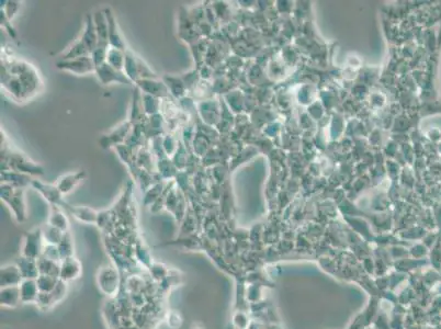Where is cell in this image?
I'll return each mask as SVG.
<instances>
[{"label":"cell","instance_id":"obj_1","mask_svg":"<svg viewBox=\"0 0 441 329\" xmlns=\"http://www.w3.org/2000/svg\"><path fill=\"white\" fill-rule=\"evenodd\" d=\"M98 285L108 296L117 294L121 287V277L118 269L115 267L101 268L98 273Z\"/></svg>","mask_w":441,"mask_h":329},{"label":"cell","instance_id":"obj_2","mask_svg":"<svg viewBox=\"0 0 441 329\" xmlns=\"http://www.w3.org/2000/svg\"><path fill=\"white\" fill-rule=\"evenodd\" d=\"M43 238H44L43 232L38 228L27 233L23 240V245H22L21 256L31 258V259H35V260H37L38 258H41L44 247H45V245L43 244Z\"/></svg>","mask_w":441,"mask_h":329},{"label":"cell","instance_id":"obj_3","mask_svg":"<svg viewBox=\"0 0 441 329\" xmlns=\"http://www.w3.org/2000/svg\"><path fill=\"white\" fill-rule=\"evenodd\" d=\"M82 273L81 262L77 259L76 257H69L62 260L60 262V272L59 279L64 282L75 281L78 279Z\"/></svg>","mask_w":441,"mask_h":329},{"label":"cell","instance_id":"obj_4","mask_svg":"<svg viewBox=\"0 0 441 329\" xmlns=\"http://www.w3.org/2000/svg\"><path fill=\"white\" fill-rule=\"evenodd\" d=\"M19 267L16 265H7L1 268L0 271V285L1 288L19 287L23 281Z\"/></svg>","mask_w":441,"mask_h":329},{"label":"cell","instance_id":"obj_5","mask_svg":"<svg viewBox=\"0 0 441 329\" xmlns=\"http://www.w3.org/2000/svg\"><path fill=\"white\" fill-rule=\"evenodd\" d=\"M22 304H32L36 303L40 295V289L36 280L33 279H24L19 285Z\"/></svg>","mask_w":441,"mask_h":329},{"label":"cell","instance_id":"obj_6","mask_svg":"<svg viewBox=\"0 0 441 329\" xmlns=\"http://www.w3.org/2000/svg\"><path fill=\"white\" fill-rule=\"evenodd\" d=\"M0 303H1L2 307H7V309H15V307L22 304L19 287L1 288V291H0Z\"/></svg>","mask_w":441,"mask_h":329},{"label":"cell","instance_id":"obj_7","mask_svg":"<svg viewBox=\"0 0 441 329\" xmlns=\"http://www.w3.org/2000/svg\"><path fill=\"white\" fill-rule=\"evenodd\" d=\"M16 266L19 267L23 279L36 280L38 277H40V270H38L37 260L35 259H31V258L21 256L20 260L18 261V263H16Z\"/></svg>","mask_w":441,"mask_h":329},{"label":"cell","instance_id":"obj_8","mask_svg":"<svg viewBox=\"0 0 441 329\" xmlns=\"http://www.w3.org/2000/svg\"><path fill=\"white\" fill-rule=\"evenodd\" d=\"M37 265H38V270H40V274L59 278L60 262L41 257L37 259Z\"/></svg>","mask_w":441,"mask_h":329},{"label":"cell","instance_id":"obj_9","mask_svg":"<svg viewBox=\"0 0 441 329\" xmlns=\"http://www.w3.org/2000/svg\"><path fill=\"white\" fill-rule=\"evenodd\" d=\"M59 281V278L52 277V276H44V274H40V277L36 279V282L40 289L41 293H51L52 291L56 287Z\"/></svg>","mask_w":441,"mask_h":329},{"label":"cell","instance_id":"obj_10","mask_svg":"<svg viewBox=\"0 0 441 329\" xmlns=\"http://www.w3.org/2000/svg\"><path fill=\"white\" fill-rule=\"evenodd\" d=\"M57 248L59 250L60 254V258L62 260L66 259V258L73 257L74 256V247H73V241H71V238L69 234L65 233L60 243L57 245Z\"/></svg>","mask_w":441,"mask_h":329},{"label":"cell","instance_id":"obj_11","mask_svg":"<svg viewBox=\"0 0 441 329\" xmlns=\"http://www.w3.org/2000/svg\"><path fill=\"white\" fill-rule=\"evenodd\" d=\"M74 213V216L86 223H95L97 221V213L87 207H77L71 210Z\"/></svg>","mask_w":441,"mask_h":329},{"label":"cell","instance_id":"obj_12","mask_svg":"<svg viewBox=\"0 0 441 329\" xmlns=\"http://www.w3.org/2000/svg\"><path fill=\"white\" fill-rule=\"evenodd\" d=\"M151 272L152 278L157 282L164 281L169 276V269L165 267L163 263H152V266L148 268Z\"/></svg>","mask_w":441,"mask_h":329},{"label":"cell","instance_id":"obj_13","mask_svg":"<svg viewBox=\"0 0 441 329\" xmlns=\"http://www.w3.org/2000/svg\"><path fill=\"white\" fill-rule=\"evenodd\" d=\"M49 225L66 233V230H67L68 227V221L62 212L55 211L54 213H52L51 217H49Z\"/></svg>","mask_w":441,"mask_h":329},{"label":"cell","instance_id":"obj_14","mask_svg":"<svg viewBox=\"0 0 441 329\" xmlns=\"http://www.w3.org/2000/svg\"><path fill=\"white\" fill-rule=\"evenodd\" d=\"M67 292H68V283L64 282L59 279V281H58L56 287H55V289L52 291L51 293H49L54 305L59 303V302H62L66 296V294H67Z\"/></svg>","mask_w":441,"mask_h":329}]
</instances>
